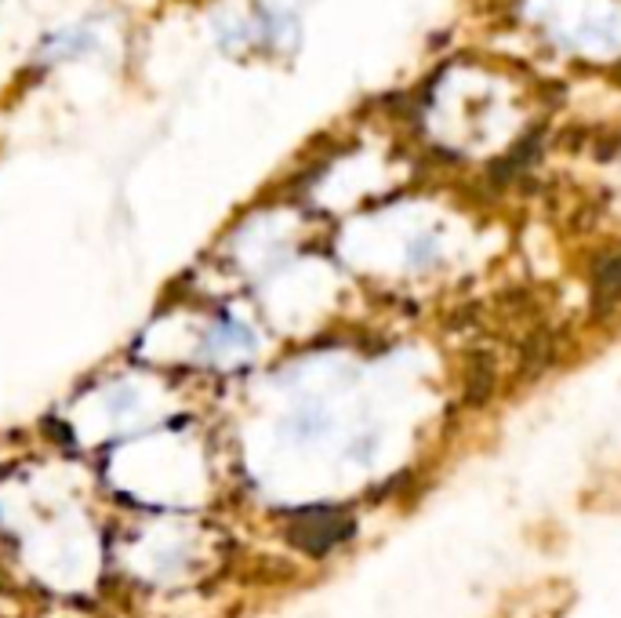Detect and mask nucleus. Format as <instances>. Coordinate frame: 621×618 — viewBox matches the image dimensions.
<instances>
[{"label":"nucleus","instance_id":"obj_1","mask_svg":"<svg viewBox=\"0 0 621 618\" xmlns=\"http://www.w3.org/2000/svg\"><path fill=\"white\" fill-rule=\"evenodd\" d=\"M252 346H255V332L247 327L244 317H233V313H218L200 339V353L207 361H237V356H247Z\"/></svg>","mask_w":621,"mask_h":618},{"label":"nucleus","instance_id":"obj_2","mask_svg":"<svg viewBox=\"0 0 621 618\" xmlns=\"http://www.w3.org/2000/svg\"><path fill=\"white\" fill-rule=\"evenodd\" d=\"M592 310H611L621 302V252L603 255L592 269Z\"/></svg>","mask_w":621,"mask_h":618},{"label":"nucleus","instance_id":"obj_3","mask_svg":"<svg viewBox=\"0 0 621 618\" xmlns=\"http://www.w3.org/2000/svg\"><path fill=\"white\" fill-rule=\"evenodd\" d=\"M95 48V33H88L85 26L80 30H62V33H55L48 37L45 45H40V59H77V55H88Z\"/></svg>","mask_w":621,"mask_h":618},{"label":"nucleus","instance_id":"obj_4","mask_svg":"<svg viewBox=\"0 0 621 618\" xmlns=\"http://www.w3.org/2000/svg\"><path fill=\"white\" fill-rule=\"evenodd\" d=\"M494 386H499V371H494L487 356H480V361H473L465 371V404L483 408L494 396Z\"/></svg>","mask_w":621,"mask_h":618},{"label":"nucleus","instance_id":"obj_5","mask_svg":"<svg viewBox=\"0 0 621 618\" xmlns=\"http://www.w3.org/2000/svg\"><path fill=\"white\" fill-rule=\"evenodd\" d=\"M556 361V346H552L549 335H531L528 346L520 353V375L523 379H538L545 375V367Z\"/></svg>","mask_w":621,"mask_h":618}]
</instances>
